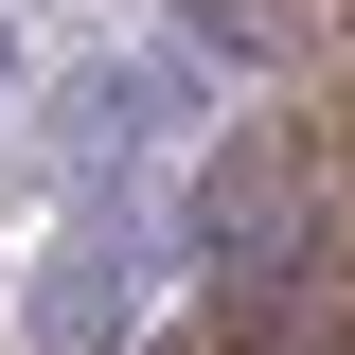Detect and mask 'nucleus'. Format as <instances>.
Returning a JSON list of instances; mask_svg holds the SVG:
<instances>
[{
	"mask_svg": "<svg viewBox=\"0 0 355 355\" xmlns=\"http://www.w3.org/2000/svg\"><path fill=\"white\" fill-rule=\"evenodd\" d=\"M178 266H196L214 302L320 266V125H231L214 160L178 178Z\"/></svg>",
	"mask_w": 355,
	"mask_h": 355,
	"instance_id": "obj_1",
	"label": "nucleus"
},
{
	"mask_svg": "<svg viewBox=\"0 0 355 355\" xmlns=\"http://www.w3.org/2000/svg\"><path fill=\"white\" fill-rule=\"evenodd\" d=\"M178 196H142V178H107V196H71V231L36 249V284H18V338L36 355H142V266L178 249Z\"/></svg>",
	"mask_w": 355,
	"mask_h": 355,
	"instance_id": "obj_2",
	"label": "nucleus"
},
{
	"mask_svg": "<svg viewBox=\"0 0 355 355\" xmlns=\"http://www.w3.org/2000/svg\"><path fill=\"white\" fill-rule=\"evenodd\" d=\"M196 107V71L178 53H89L71 89H53V160H71V196H107V178H142V142Z\"/></svg>",
	"mask_w": 355,
	"mask_h": 355,
	"instance_id": "obj_3",
	"label": "nucleus"
},
{
	"mask_svg": "<svg viewBox=\"0 0 355 355\" xmlns=\"http://www.w3.org/2000/svg\"><path fill=\"white\" fill-rule=\"evenodd\" d=\"M214 338H231V355H355V266L320 249V266H284V284H231Z\"/></svg>",
	"mask_w": 355,
	"mask_h": 355,
	"instance_id": "obj_4",
	"label": "nucleus"
},
{
	"mask_svg": "<svg viewBox=\"0 0 355 355\" xmlns=\"http://www.w3.org/2000/svg\"><path fill=\"white\" fill-rule=\"evenodd\" d=\"M302 36V0H178V53H214V71H284Z\"/></svg>",
	"mask_w": 355,
	"mask_h": 355,
	"instance_id": "obj_5",
	"label": "nucleus"
},
{
	"mask_svg": "<svg viewBox=\"0 0 355 355\" xmlns=\"http://www.w3.org/2000/svg\"><path fill=\"white\" fill-rule=\"evenodd\" d=\"M178 355H231V338H178Z\"/></svg>",
	"mask_w": 355,
	"mask_h": 355,
	"instance_id": "obj_6",
	"label": "nucleus"
}]
</instances>
